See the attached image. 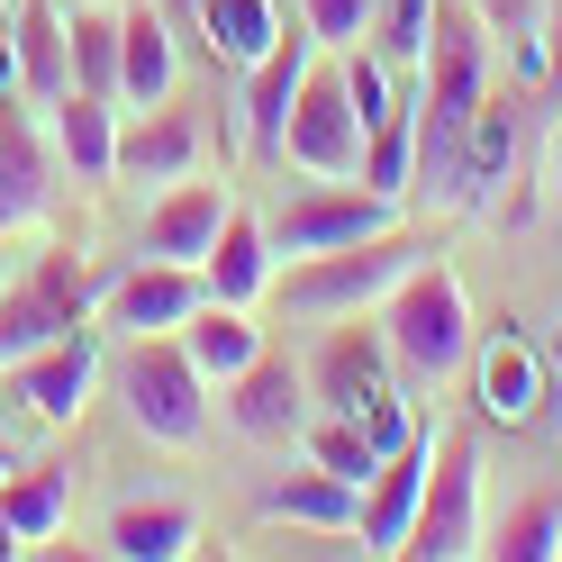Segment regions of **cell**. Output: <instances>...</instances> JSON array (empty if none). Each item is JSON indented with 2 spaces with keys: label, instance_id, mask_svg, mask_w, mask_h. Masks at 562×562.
<instances>
[{
  "label": "cell",
  "instance_id": "obj_1",
  "mask_svg": "<svg viewBox=\"0 0 562 562\" xmlns=\"http://www.w3.org/2000/svg\"><path fill=\"white\" fill-rule=\"evenodd\" d=\"M436 245L427 236H400V227H381V236H355V245H327V255H300L291 272H272V291L300 308V318H363V308H381L400 291V272H417Z\"/></svg>",
  "mask_w": 562,
  "mask_h": 562
},
{
  "label": "cell",
  "instance_id": "obj_2",
  "mask_svg": "<svg viewBox=\"0 0 562 562\" xmlns=\"http://www.w3.org/2000/svg\"><path fill=\"white\" fill-rule=\"evenodd\" d=\"M381 345H391V363L408 381H445L472 363V300L453 281V263L427 255L417 272H400V291L381 300Z\"/></svg>",
  "mask_w": 562,
  "mask_h": 562
},
{
  "label": "cell",
  "instance_id": "obj_3",
  "mask_svg": "<svg viewBox=\"0 0 562 562\" xmlns=\"http://www.w3.org/2000/svg\"><path fill=\"white\" fill-rule=\"evenodd\" d=\"M119 400H127V427L146 445H200L209 436V372L191 363L182 336H136L119 363Z\"/></svg>",
  "mask_w": 562,
  "mask_h": 562
},
{
  "label": "cell",
  "instance_id": "obj_4",
  "mask_svg": "<svg viewBox=\"0 0 562 562\" xmlns=\"http://www.w3.org/2000/svg\"><path fill=\"white\" fill-rule=\"evenodd\" d=\"M417 562H472L481 553V436L472 427H445L427 453V490H417V517H408V544Z\"/></svg>",
  "mask_w": 562,
  "mask_h": 562
},
{
  "label": "cell",
  "instance_id": "obj_5",
  "mask_svg": "<svg viewBox=\"0 0 562 562\" xmlns=\"http://www.w3.org/2000/svg\"><path fill=\"white\" fill-rule=\"evenodd\" d=\"M272 164H300L336 182V172H363V119H355V91H345V64H318L308 55V74L291 91V119H281V155Z\"/></svg>",
  "mask_w": 562,
  "mask_h": 562
},
{
  "label": "cell",
  "instance_id": "obj_6",
  "mask_svg": "<svg viewBox=\"0 0 562 562\" xmlns=\"http://www.w3.org/2000/svg\"><path fill=\"white\" fill-rule=\"evenodd\" d=\"M263 227H272V255H327V245H355V236L400 227V200H381L372 182H345V172H336V182L281 200Z\"/></svg>",
  "mask_w": 562,
  "mask_h": 562
},
{
  "label": "cell",
  "instance_id": "obj_7",
  "mask_svg": "<svg viewBox=\"0 0 562 562\" xmlns=\"http://www.w3.org/2000/svg\"><path fill=\"white\" fill-rule=\"evenodd\" d=\"M200 300H209L200 263H155V255H136V263L110 281V291H100V318L127 327V336H172Z\"/></svg>",
  "mask_w": 562,
  "mask_h": 562
},
{
  "label": "cell",
  "instance_id": "obj_8",
  "mask_svg": "<svg viewBox=\"0 0 562 562\" xmlns=\"http://www.w3.org/2000/svg\"><path fill=\"white\" fill-rule=\"evenodd\" d=\"M10 381H19V400H27L37 427H74V417L91 408V391H100V345H91V327L37 345L27 363H10Z\"/></svg>",
  "mask_w": 562,
  "mask_h": 562
},
{
  "label": "cell",
  "instance_id": "obj_9",
  "mask_svg": "<svg viewBox=\"0 0 562 562\" xmlns=\"http://www.w3.org/2000/svg\"><path fill=\"white\" fill-rule=\"evenodd\" d=\"M218 400H227V427L255 436V445H281V436L308 427V372L281 363V355H255L245 372H227Z\"/></svg>",
  "mask_w": 562,
  "mask_h": 562
},
{
  "label": "cell",
  "instance_id": "obj_10",
  "mask_svg": "<svg viewBox=\"0 0 562 562\" xmlns=\"http://www.w3.org/2000/svg\"><path fill=\"white\" fill-rule=\"evenodd\" d=\"M227 209H236L227 182H200V172H182V182H164V200L146 209V227H136V255H155V263H200Z\"/></svg>",
  "mask_w": 562,
  "mask_h": 562
},
{
  "label": "cell",
  "instance_id": "obj_11",
  "mask_svg": "<svg viewBox=\"0 0 562 562\" xmlns=\"http://www.w3.org/2000/svg\"><path fill=\"white\" fill-rule=\"evenodd\" d=\"M472 400L490 427H536V408H544V345H526V336H472Z\"/></svg>",
  "mask_w": 562,
  "mask_h": 562
},
{
  "label": "cell",
  "instance_id": "obj_12",
  "mask_svg": "<svg viewBox=\"0 0 562 562\" xmlns=\"http://www.w3.org/2000/svg\"><path fill=\"white\" fill-rule=\"evenodd\" d=\"M200 146H209V127L191 110H136L119 127V182H182V172H200Z\"/></svg>",
  "mask_w": 562,
  "mask_h": 562
},
{
  "label": "cell",
  "instance_id": "obj_13",
  "mask_svg": "<svg viewBox=\"0 0 562 562\" xmlns=\"http://www.w3.org/2000/svg\"><path fill=\"white\" fill-rule=\"evenodd\" d=\"M308 55H318V37L308 27H281L272 55L245 64V146L255 155H281V119H291V91L308 74Z\"/></svg>",
  "mask_w": 562,
  "mask_h": 562
},
{
  "label": "cell",
  "instance_id": "obj_14",
  "mask_svg": "<svg viewBox=\"0 0 562 562\" xmlns=\"http://www.w3.org/2000/svg\"><path fill=\"white\" fill-rule=\"evenodd\" d=\"M427 453H436V436H408V445H391L372 463V481H363V544L372 553H400L408 544L417 490H427Z\"/></svg>",
  "mask_w": 562,
  "mask_h": 562
},
{
  "label": "cell",
  "instance_id": "obj_15",
  "mask_svg": "<svg viewBox=\"0 0 562 562\" xmlns=\"http://www.w3.org/2000/svg\"><path fill=\"white\" fill-rule=\"evenodd\" d=\"M200 281H209V300H236V308H255L272 291V227L255 209H227L218 218V236L200 255Z\"/></svg>",
  "mask_w": 562,
  "mask_h": 562
},
{
  "label": "cell",
  "instance_id": "obj_16",
  "mask_svg": "<svg viewBox=\"0 0 562 562\" xmlns=\"http://www.w3.org/2000/svg\"><path fill=\"white\" fill-rule=\"evenodd\" d=\"M391 372H400V363H391V345H381V327L355 318V327H336V336L318 345V363H308V391H318L327 408L355 417L372 391H391Z\"/></svg>",
  "mask_w": 562,
  "mask_h": 562
},
{
  "label": "cell",
  "instance_id": "obj_17",
  "mask_svg": "<svg viewBox=\"0 0 562 562\" xmlns=\"http://www.w3.org/2000/svg\"><path fill=\"white\" fill-rule=\"evenodd\" d=\"M55 182H64L55 146H37V127H27V119H0V236L37 227L46 209H55Z\"/></svg>",
  "mask_w": 562,
  "mask_h": 562
},
{
  "label": "cell",
  "instance_id": "obj_18",
  "mask_svg": "<svg viewBox=\"0 0 562 562\" xmlns=\"http://www.w3.org/2000/svg\"><path fill=\"white\" fill-rule=\"evenodd\" d=\"M55 164L74 182H119V100L100 91H55Z\"/></svg>",
  "mask_w": 562,
  "mask_h": 562
},
{
  "label": "cell",
  "instance_id": "obj_19",
  "mask_svg": "<svg viewBox=\"0 0 562 562\" xmlns=\"http://www.w3.org/2000/svg\"><path fill=\"white\" fill-rule=\"evenodd\" d=\"M255 508L281 517V526H327V536H345V526H363V490L355 481H336L327 463H308V472H281L255 490Z\"/></svg>",
  "mask_w": 562,
  "mask_h": 562
},
{
  "label": "cell",
  "instance_id": "obj_20",
  "mask_svg": "<svg viewBox=\"0 0 562 562\" xmlns=\"http://www.w3.org/2000/svg\"><path fill=\"white\" fill-rule=\"evenodd\" d=\"M100 544H110L119 562H182V553H200V517L182 499H127Z\"/></svg>",
  "mask_w": 562,
  "mask_h": 562
},
{
  "label": "cell",
  "instance_id": "obj_21",
  "mask_svg": "<svg viewBox=\"0 0 562 562\" xmlns=\"http://www.w3.org/2000/svg\"><path fill=\"white\" fill-rule=\"evenodd\" d=\"M10 46H19V82L37 100L74 91V19H55L46 0H19L10 10Z\"/></svg>",
  "mask_w": 562,
  "mask_h": 562
},
{
  "label": "cell",
  "instance_id": "obj_22",
  "mask_svg": "<svg viewBox=\"0 0 562 562\" xmlns=\"http://www.w3.org/2000/svg\"><path fill=\"white\" fill-rule=\"evenodd\" d=\"M119 100L127 110L172 100V27H164V10H119Z\"/></svg>",
  "mask_w": 562,
  "mask_h": 562
},
{
  "label": "cell",
  "instance_id": "obj_23",
  "mask_svg": "<svg viewBox=\"0 0 562 562\" xmlns=\"http://www.w3.org/2000/svg\"><path fill=\"white\" fill-rule=\"evenodd\" d=\"M172 336L191 345V363H200L209 381H227V372H245V363L263 355V327H255V308H236V300H200V308H191V318L172 327Z\"/></svg>",
  "mask_w": 562,
  "mask_h": 562
},
{
  "label": "cell",
  "instance_id": "obj_24",
  "mask_svg": "<svg viewBox=\"0 0 562 562\" xmlns=\"http://www.w3.org/2000/svg\"><path fill=\"white\" fill-rule=\"evenodd\" d=\"M508 164H517V110L508 100H481L472 110V127H463V164H453V200H499V182H508Z\"/></svg>",
  "mask_w": 562,
  "mask_h": 562
},
{
  "label": "cell",
  "instance_id": "obj_25",
  "mask_svg": "<svg viewBox=\"0 0 562 562\" xmlns=\"http://www.w3.org/2000/svg\"><path fill=\"white\" fill-rule=\"evenodd\" d=\"M0 517L19 526V544L64 536V517H74V472H64V463H27V472H10V481H0Z\"/></svg>",
  "mask_w": 562,
  "mask_h": 562
},
{
  "label": "cell",
  "instance_id": "obj_26",
  "mask_svg": "<svg viewBox=\"0 0 562 562\" xmlns=\"http://www.w3.org/2000/svg\"><path fill=\"white\" fill-rule=\"evenodd\" d=\"M200 37H209V55L218 64H255V55H272V37H281V10L272 0H200Z\"/></svg>",
  "mask_w": 562,
  "mask_h": 562
},
{
  "label": "cell",
  "instance_id": "obj_27",
  "mask_svg": "<svg viewBox=\"0 0 562 562\" xmlns=\"http://www.w3.org/2000/svg\"><path fill=\"white\" fill-rule=\"evenodd\" d=\"M481 553H499V562H553L562 553V490H536V499H517L499 526H481Z\"/></svg>",
  "mask_w": 562,
  "mask_h": 562
},
{
  "label": "cell",
  "instance_id": "obj_28",
  "mask_svg": "<svg viewBox=\"0 0 562 562\" xmlns=\"http://www.w3.org/2000/svg\"><path fill=\"white\" fill-rule=\"evenodd\" d=\"M82 318H64V308L37 291V281H19V291H0V372L10 363H27L37 345H55V336H74Z\"/></svg>",
  "mask_w": 562,
  "mask_h": 562
},
{
  "label": "cell",
  "instance_id": "obj_29",
  "mask_svg": "<svg viewBox=\"0 0 562 562\" xmlns=\"http://www.w3.org/2000/svg\"><path fill=\"white\" fill-rule=\"evenodd\" d=\"M363 182H372L381 200H408V191H417V110H408V100L363 136Z\"/></svg>",
  "mask_w": 562,
  "mask_h": 562
},
{
  "label": "cell",
  "instance_id": "obj_30",
  "mask_svg": "<svg viewBox=\"0 0 562 562\" xmlns=\"http://www.w3.org/2000/svg\"><path fill=\"white\" fill-rule=\"evenodd\" d=\"M300 436H308V463H327L336 481H355V490H363V481H372V463H381V445L363 436V417H345V408L308 417Z\"/></svg>",
  "mask_w": 562,
  "mask_h": 562
},
{
  "label": "cell",
  "instance_id": "obj_31",
  "mask_svg": "<svg viewBox=\"0 0 562 562\" xmlns=\"http://www.w3.org/2000/svg\"><path fill=\"white\" fill-rule=\"evenodd\" d=\"M74 91L119 100V10H74Z\"/></svg>",
  "mask_w": 562,
  "mask_h": 562
},
{
  "label": "cell",
  "instance_id": "obj_32",
  "mask_svg": "<svg viewBox=\"0 0 562 562\" xmlns=\"http://www.w3.org/2000/svg\"><path fill=\"white\" fill-rule=\"evenodd\" d=\"M27 281H37V291H46L55 308H64V318H82V327H91L100 291H110V281L91 272V255H74V245H46V255H37V272H27Z\"/></svg>",
  "mask_w": 562,
  "mask_h": 562
},
{
  "label": "cell",
  "instance_id": "obj_33",
  "mask_svg": "<svg viewBox=\"0 0 562 562\" xmlns=\"http://www.w3.org/2000/svg\"><path fill=\"white\" fill-rule=\"evenodd\" d=\"M436 10H445V0H381V10H372V46L391 64H417L427 37H436Z\"/></svg>",
  "mask_w": 562,
  "mask_h": 562
},
{
  "label": "cell",
  "instance_id": "obj_34",
  "mask_svg": "<svg viewBox=\"0 0 562 562\" xmlns=\"http://www.w3.org/2000/svg\"><path fill=\"white\" fill-rule=\"evenodd\" d=\"M345 91H355V119H363V136L400 110V91H391V55L381 46H345Z\"/></svg>",
  "mask_w": 562,
  "mask_h": 562
},
{
  "label": "cell",
  "instance_id": "obj_35",
  "mask_svg": "<svg viewBox=\"0 0 562 562\" xmlns=\"http://www.w3.org/2000/svg\"><path fill=\"white\" fill-rule=\"evenodd\" d=\"M372 10H381V0H300V27L318 46H363L372 37Z\"/></svg>",
  "mask_w": 562,
  "mask_h": 562
},
{
  "label": "cell",
  "instance_id": "obj_36",
  "mask_svg": "<svg viewBox=\"0 0 562 562\" xmlns=\"http://www.w3.org/2000/svg\"><path fill=\"white\" fill-rule=\"evenodd\" d=\"M355 417H363V436H372L381 453H391V445H408V436H417V427H408V400H400V381H391V391H372V400H363Z\"/></svg>",
  "mask_w": 562,
  "mask_h": 562
},
{
  "label": "cell",
  "instance_id": "obj_37",
  "mask_svg": "<svg viewBox=\"0 0 562 562\" xmlns=\"http://www.w3.org/2000/svg\"><path fill=\"white\" fill-rule=\"evenodd\" d=\"M481 27H490V37H526V27H544V0H481Z\"/></svg>",
  "mask_w": 562,
  "mask_h": 562
},
{
  "label": "cell",
  "instance_id": "obj_38",
  "mask_svg": "<svg viewBox=\"0 0 562 562\" xmlns=\"http://www.w3.org/2000/svg\"><path fill=\"white\" fill-rule=\"evenodd\" d=\"M544 372H562V318H553V336H544Z\"/></svg>",
  "mask_w": 562,
  "mask_h": 562
},
{
  "label": "cell",
  "instance_id": "obj_39",
  "mask_svg": "<svg viewBox=\"0 0 562 562\" xmlns=\"http://www.w3.org/2000/svg\"><path fill=\"white\" fill-rule=\"evenodd\" d=\"M10 472H19V463H10V445H0V481H10Z\"/></svg>",
  "mask_w": 562,
  "mask_h": 562
},
{
  "label": "cell",
  "instance_id": "obj_40",
  "mask_svg": "<svg viewBox=\"0 0 562 562\" xmlns=\"http://www.w3.org/2000/svg\"><path fill=\"white\" fill-rule=\"evenodd\" d=\"M544 27H553V37H562V10H544Z\"/></svg>",
  "mask_w": 562,
  "mask_h": 562
},
{
  "label": "cell",
  "instance_id": "obj_41",
  "mask_svg": "<svg viewBox=\"0 0 562 562\" xmlns=\"http://www.w3.org/2000/svg\"><path fill=\"white\" fill-rule=\"evenodd\" d=\"M172 10H200V0H172Z\"/></svg>",
  "mask_w": 562,
  "mask_h": 562
}]
</instances>
